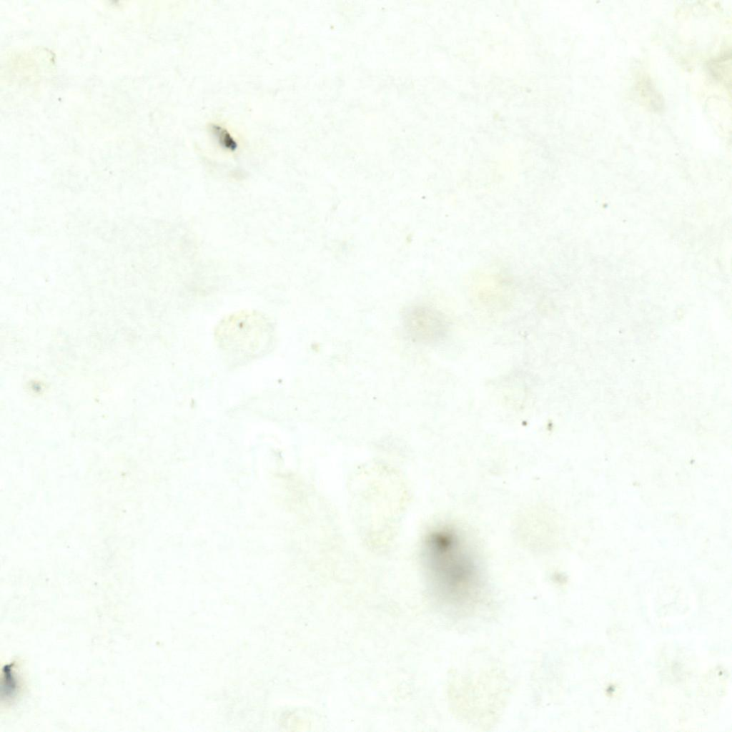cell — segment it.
<instances>
[{"label": "cell", "mask_w": 732, "mask_h": 732, "mask_svg": "<svg viewBox=\"0 0 732 732\" xmlns=\"http://www.w3.org/2000/svg\"><path fill=\"white\" fill-rule=\"evenodd\" d=\"M402 321L405 330L412 340L424 344L441 341L449 329L445 316L428 306L416 305L407 308Z\"/></svg>", "instance_id": "cell-2"}, {"label": "cell", "mask_w": 732, "mask_h": 732, "mask_svg": "<svg viewBox=\"0 0 732 732\" xmlns=\"http://www.w3.org/2000/svg\"><path fill=\"white\" fill-rule=\"evenodd\" d=\"M421 561L431 595L449 615H472L486 601L488 581L483 558L459 526L443 523L429 530L423 538Z\"/></svg>", "instance_id": "cell-1"}, {"label": "cell", "mask_w": 732, "mask_h": 732, "mask_svg": "<svg viewBox=\"0 0 732 732\" xmlns=\"http://www.w3.org/2000/svg\"><path fill=\"white\" fill-rule=\"evenodd\" d=\"M264 322V320L261 317H231V319L227 320L225 323L221 325V330H219L218 332L221 344L226 345L227 349H238V352L243 351V352L247 351L248 355L254 354L252 351V344H254L257 348L260 347L254 343L253 340L264 345V340L267 339V335L249 336H246V335Z\"/></svg>", "instance_id": "cell-3"}]
</instances>
